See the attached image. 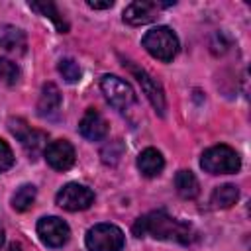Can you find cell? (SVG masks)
<instances>
[{
	"label": "cell",
	"instance_id": "30bf717a",
	"mask_svg": "<svg viewBox=\"0 0 251 251\" xmlns=\"http://www.w3.org/2000/svg\"><path fill=\"white\" fill-rule=\"evenodd\" d=\"M124 67H127V69L133 73V76H135L137 82L141 84L145 96L149 98L151 106L159 112V116H163V114H165V108H167V102H165V92H163L161 84H159L145 69H139V67H135V65H131V63H124Z\"/></svg>",
	"mask_w": 251,
	"mask_h": 251
},
{
	"label": "cell",
	"instance_id": "9c48e42d",
	"mask_svg": "<svg viewBox=\"0 0 251 251\" xmlns=\"http://www.w3.org/2000/svg\"><path fill=\"white\" fill-rule=\"evenodd\" d=\"M175 2H147V0L131 2L124 10V22L129 25H145L153 22L163 8H169Z\"/></svg>",
	"mask_w": 251,
	"mask_h": 251
},
{
	"label": "cell",
	"instance_id": "8fae6325",
	"mask_svg": "<svg viewBox=\"0 0 251 251\" xmlns=\"http://www.w3.org/2000/svg\"><path fill=\"white\" fill-rule=\"evenodd\" d=\"M43 155H45V161L51 169L55 171H69L73 165H75V159H76V153H75V147L71 141L67 139H57V141H51L45 149H43Z\"/></svg>",
	"mask_w": 251,
	"mask_h": 251
},
{
	"label": "cell",
	"instance_id": "9a60e30c",
	"mask_svg": "<svg viewBox=\"0 0 251 251\" xmlns=\"http://www.w3.org/2000/svg\"><path fill=\"white\" fill-rule=\"evenodd\" d=\"M25 45H27V39L20 27L10 25V24L0 25V47L2 49L12 51V53H24Z\"/></svg>",
	"mask_w": 251,
	"mask_h": 251
},
{
	"label": "cell",
	"instance_id": "5bb4252c",
	"mask_svg": "<svg viewBox=\"0 0 251 251\" xmlns=\"http://www.w3.org/2000/svg\"><path fill=\"white\" fill-rule=\"evenodd\" d=\"M137 169H139V173H141L143 176H147V178L159 176L161 171L165 169V159H163V155H161L157 149L147 147V149H143V151L139 153V157H137Z\"/></svg>",
	"mask_w": 251,
	"mask_h": 251
},
{
	"label": "cell",
	"instance_id": "6da1fadb",
	"mask_svg": "<svg viewBox=\"0 0 251 251\" xmlns=\"http://www.w3.org/2000/svg\"><path fill=\"white\" fill-rule=\"evenodd\" d=\"M133 233L137 237L151 235L155 239L175 241V243H180V245H190V243H194L198 239V233L192 227V224L176 220V218L169 216L163 210L149 212V214L141 216L133 224Z\"/></svg>",
	"mask_w": 251,
	"mask_h": 251
},
{
	"label": "cell",
	"instance_id": "2e32d148",
	"mask_svg": "<svg viewBox=\"0 0 251 251\" xmlns=\"http://www.w3.org/2000/svg\"><path fill=\"white\" fill-rule=\"evenodd\" d=\"M175 188H176L178 196L184 198V200H192L200 192V184H198L194 173L186 171V169H182V171H178L175 175Z\"/></svg>",
	"mask_w": 251,
	"mask_h": 251
},
{
	"label": "cell",
	"instance_id": "5b68a950",
	"mask_svg": "<svg viewBox=\"0 0 251 251\" xmlns=\"http://www.w3.org/2000/svg\"><path fill=\"white\" fill-rule=\"evenodd\" d=\"M100 88L106 100L118 110H127L135 102V92L129 86V82H126L116 75H104L100 78Z\"/></svg>",
	"mask_w": 251,
	"mask_h": 251
},
{
	"label": "cell",
	"instance_id": "ffe728a7",
	"mask_svg": "<svg viewBox=\"0 0 251 251\" xmlns=\"http://www.w3.org/2000/svg\"><path fill=\"white\" fill-rule=\"evenodd\" d=\"M20 80V69L14 61L0 57V82L6 86H14Z\"/></svg>",
	"mask_w": 251,
	"mask_h": 251
},
{
	"label": "cell",
	"instance_id": "52a82bcc",
	"mask_svg": "<svg viewBox=\"0 0 251 251\" xmlns=\"http://www.w3.org/2000/svg\"><path fill=\"white\" fill-rule=\"evenodd\" d=\"M37 235L39 239L47 245V247H63L69 237H71V229L69 224L57 216H45L37 222Z\"/></svg>",
	"mask_w": 251,
	"mask_h": 251
},
{
	"label": "cell",
	"instance_id": "d4e9b609",
	"mask_svg": "<svg viewBox=\"0 0 251 251\" xmlns=\"http://www.w3.org/2000/svg\"><path fill=\"white\" fill-rule=\"evenodd\" d=\"M8 251H22V245H20V243H12V245L8 247Z\"/></svg>",
	"mask_w": 251,
	"mask_h": 251
},
{
	"label": "cell",
	"instance_id": "277c9868",
	"mask_svg": "<svg viewBox=\"0 0 251 251\" xmlns=\"http://www.w3.org/2000/svg\"><path fill=\"white\" fill-rule=\"evenodd\" d=\"M84 243L88 251H122L126 235L114 224H96L86 231Z\"/></svg>",
	"mask_w": 251,
	"mask_h": 251
},
{
	"label": "cell",
	"instance_id": "7a4b0ae2",
	"mask_svg": "<svg viewBox=\"0 0 251 251\" xmlns=\"http://www.w3.org/2000/svg\"><path fill=\"white\" fill-rule=\"evenodd\" d=\"M141 45L145 47V51L151 57H155V59H159L163 63L173 61L176 57V53H178V37L167 25H157V27L149 29L143 35Z\"/></svg>",
	"mask_w": 251,
	"mask_h": 251
},
{
	"label": "cell",
	"instance_id": "e0dca14e",
	"mask_svg": "<svg viewBox=\"0 0 251 251\" xmlns=\"http://www.w3.org/2000/svg\"><path fill=\"white\" fill-rule=\"evenodd\" d=\"M239 198V190L235 184H222V186H216L212 196H210V206L216 208V210H226V208H231Z\"/></svg>",
	"mask_w": 251,
	"mask_h": 251
},
{
	"label": "cell",
	"instance_id": "ba28073f",
	"mask_svg": "<svg viewBox=\"0 0 251 251\" xmlns=\"http://www.w3.org/2000/svg\"><path fill=\"white\" fill-rule=\"evenodd\" d=\"M8 127H10V131L20 139L22 147H24L29 155H37L41 149L47 147V133L29 127L22 118H12V120L8 122Z\"/></svg>",
	"mask_w": 251,
	"mask_h": 251
},
{
	"label": "cell",
	"instance_id": "d6986e66",
	"mask_svg": "<svg viewBox=\"0 0 251 251\" xmlns=\"http://www.w3.org/2000/svg\"><path fill=\"white\" fill-rule=\"evenodd\" d=\"M35 196H37V188L33 184H22L12 196V208L16 212H25L27 208H31Z\"/></svg>",
	"mask_w": 251,
	"mask_h": 251
},
{
	"label": "cell",
	"instance_id": "484cf974",
	"mask_svg": "<svg viewBox=\"0 0 251 251\" xmlns=\"http://www.w3.org/2000/svg\"><path fill=\"white\" fill-rule=\"evenodd\" d=\"M2 243H4V227L0 226V247H2Z\"/></svg>",
	"mask_w": 251,
	"mask_h": 251
},
{
	"label": "cell",
	"instance_id": "ac0fdd59",
	"mask_svg": "<svg viewBox=\"0 0 251 251\" xmlns=\"http://www.w3.org/2000/svg\"><path fill=\"white\" fill-rule=\"evenodd\" d=\"M29 8L35 10V12H39V14L45 16V18H49V20L57 25V29H59L61 33H67V31H69V24L65 22L63 14L57 10V6H55L53 2H29Z\"/></svg>",
	"mask_w": 251,
	"mask_h": 251
},
{
	"label": "cell",
	"instance_id": "4fadbf2b",
	"mask_svg": "<svg viewBox=\"0 0 251 251\" xmlns=\"http://www.w3.org/2000/svg\"><path fill=\"white\" fill-rule=\"evenodd\" d=\"M61 112V92L53 82H45L37 100V114L41 118L53 120Z\"/></svg>",
	"mask_w": 251,
	"mask_h": 251
},
{
	"label": "cell",
	"instance_id": "7402d4cb",
	"mask_svg": "<svg viewBox=\"0 0 251 251\" xmlns=\"http://www.w3.org/2000/svg\"><path fill=\"white\" fill-rule=\"evenodd\" d=\"M59 73L67 82H76L80 78V67L75 59H61L59 61Z\"/></svg>",
	"mask_w": 251,
	"mask_h": 251
},
{
	"label": "cell",
	"instance_id": "44dd1931",
	"mask_svg": "<svg viewBox=\"0 0 251 251\" xmlns=\"http://www.w3.org/2000/svg\"><path fill=\"white\" fill-rule=\"evenodd\" d=\"M122 155H124V143L120 139H114L100 149V157L106 165H116L122 159Z\"/></svg>",
	"mask_w": 251,
	"mask_h": 251
},
{
	"label": "cell",
	"instance_id": "8992f818",
	"mask_svg": "<svg viewBox=\"0 0 251 251\" xmlns=\"http://www.w3.org/2000/svg\"><path fill=\"white\" fill-rule=\"evenodd\" d=\"M55 202L57 206H61L63 210H69V212H78V210H86L92 206L94 202V192L84 186V184H78V182H69L65 184L57 196H55Z\"/></svg>",
	"mask_w": 251,
	"mask_h": 251
},
{
	"label": "cell",
	"instance_id": "7c38bea8",
	"mask_svg": "<svg viewBox=\"0 0 251 251\" xmlns=\"http://www.w3.org/2000/svg\"><path fill=\"white\" fill-rule=\"evenodd\" d=\"M78 131L88 141H100L108 135V122L100 112H96L94 108H88L78 122Z\"/></svg>",
	"mask_w": 251,
	"mask_h": 251
},
{
	"label": "cell",
	"instance_id": "cb8c5ba5",
	"mask_svg": "<svg viewBox=\"0 0 251 251\" xmlns=\"http://www.w3.org/2000/svg\"><path fill=\"white\" fill-rule=\"evenodd\" d=\"M86 6L94 8V10H104V8H112L114 2L112 0H106V2H94V0H86Z\"/></svg>",
	"mask_w": 251,
	"mask_h": 251
},
{
	"label": "cell",
	"instance_id": "603a6c76",
	"mask_svg": "<svg viewBox=\"0 0 251 251\" xmlns=\"http://www.w3.org/2000/svg\"><path fill=\"white\" fill-rule=\"evenodd\" d=\"M12 165H14V153H12L10 145L4 139H0V173L8 171Z\"/></svg>",
	"mask_w": 251,
	"mask_h": 251
},
{
	"label": "cell",
	"instance_id": "3957f363",
	"mask_svg": "<svg viewBox=\"0 0 251 251\" xmlns=\"http://www.w3.org/2000/svg\"><path fill=\"white\" fill-rule=\"evenodd\" d=\"M200 167L210 175H227L239 171L241 159L229 145H214L202 153Z\"/></svg>",
	"mask_w": 251,
	"mask_h": 251
}]
</instances>
